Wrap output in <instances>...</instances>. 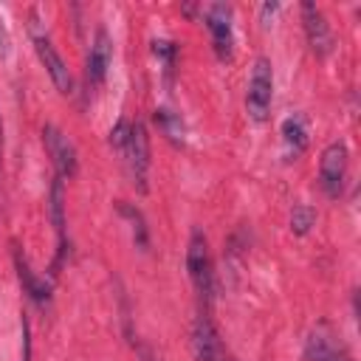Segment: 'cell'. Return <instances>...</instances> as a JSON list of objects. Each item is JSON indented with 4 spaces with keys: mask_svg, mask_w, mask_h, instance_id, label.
<instances>
[{
    "mask_svg": "<svg viewBox=\"0 0 361 361\" xmlns=\"http://www.w3.org/2000/svg\"><path fill=\"white\" fill-rule=\"evenodd\" d=\"M279 135H282V158L285 161H296L307 144H310V127H307V116L305 113H290L282 127H279Z\"/></svg>",
    "mask_w": 361,
    "mask_h": 361,
    "instance_id": "obj_11",
    "label": "cell"
},
{
    "mask_svg": "<svg viewBox=\"0 0 361 361\" xmlns=\"http://www.w3.org/2000/svg\"><path fill=\"white\" fill-rule=\"evenodd\" d=\"M276 8H279V3H265V6H262V17H268V14H274Z\"/></svg>",
    "mask_w": 361,
    "mask_h": 361,
    "instance_id": "obj_20",
    "label": "cell"
},
{
    "mask_svg": "<svg viewBox=\"0 0 361 361\" xmlns=\"http://www.w3.org/2000/svg\"><path fill=\"white\" fill-rule=\"evenodd\" d=\"M0 147H3V127H0Z\"/></svg>",
    "mask_w": 361,
    "mask_h": 361,
    "instance_id": "obj_21",
    "label": "cell"
},
{
    "mask_svg": "<svg viewBox=\"0 0 361 361\" xmlns=\"http://www.w3.org/2000/svg\"><path fill=\"white\" fill-rule=\"evenodd\" d=\"M110 59H113V42H110V34L104 28L96 31L93 42H90V51H87V65H85V79L90 87H99L107 76V68H110Z\"/></svg>",
    "mask_w": 361,
    "mask_h": 361,
    "instance_id": "obj_10",
    "label": "cell"
},
{
    "mask_svg": "<svg viewBox=\"0 0 361 361\" xmlns=\"http://www.w3.org/2000/svg\"><path fill=\"white\" fill-rule=\"evenodd\" d=\"M347 144L344 141H333L324 147L322 161H319V186L327 197H341L344 195V183H347Z\"/></svg>",
    "mask_w": 361,
    "mask_h": 361,
    "instance_id": "obj_4",
    "label": "cell"
},
{
    "mask_svg": "<svg viewBox=\"0 0 361 361\" xmlns=\"http://www.w3.org/2000/svg\"><path fill=\"white\" fill-rule=\"evenodd\" d=\"M192 353H195V361H228V353L223 347V338L209 310H200L192 322Z\"/></svg>",
    "mask_w": 361,
    "mask_h": 361,
    "instance_id": "obj_6",
    "label": "cell"
},
{
    "mask_svg": "<svg viewBox=\"0 0 361 361\" xmlns=\"http://www.w3.org/2000/svg\"><path fill=\"white\" fill-rule=\"evenodd\" d=\"M34 48H37V56H39V62L45 65V71H48L54 87H56L59 93H71V90H73V76H71L65 59L59 56V51L54 48V42H51L48 37L37 34V37H34Z\"/></svg>",
    "mask_w": 361,
    "mask_h": 361,
    "instance_id": "obj_9",
    "label": "cell"
},
{
    "mask_svg": "<svg viewBox=\"0 0 361 361\" xmlns=\"http://www.w3.org/2000/svg\"><path fill=\"white\" fill-rule=\"evenodd\" d=\"M121 155H124V164H127L133 186L144 195L149 189L147 186V175H149V135H147L144 121H130V138H127V147H124Z\"/></svg>",
    "mask_w": 361,
    "mask_h": 361,
    "instance_id": "obj_3",
    "label": "cell"
},
{
    "mask_svg": "<svg viewBox=\"0 0 361 361\" xmlns=\"http://www.w3.org/2000/svg\"><path fill=\"white\" fill-rule=\"evenodd\" d=\"M6 54H8V31H6V25L0 20V56H6Z\"/></svg>",
    "mask_w": 361,
    "mask_h": 361,
    "instance_id": "obj_19",
    "label": "cell"
},
{
    "mask_svg": "<svg viewBox=\"0 0 361 361\" xmlns=\"http://www.w3.org/2000/svg\"><path fill=\"white\" fill-rule=\"evenodd\" d=\"M42 144H45V152L51 155L54 166H56V175L73 178L79 169V155H76V147L71 144V138L56 124H45L42 127Z\"/></svg>",
    "mask_w": 361,
    "mask_h": 361,
    "instance_id": "obj_7",
    "label": "cell"
},
{
    "mask_svg": "<svg viewBox=\"0 0 361 361\" xmlns=\"http://www.w3.org/2000/svg\"><path fill=\"white\" fill-rule=\"evenodd\" d=\"M186 271L189 279L200 296V302H212V290H214V271H212V254H209V240L200 228H192L189 234V245H186Z\"/></svg>",
    "mask_w": 361,
    "mask_h": 361,
    "instance_id": "obj_1",
    "label": "cell"
},
{
    "mask_svg": "<svg viewBox=\"0 0 361 361\" xmlns=\"http://www.w3.org/2000/svg\"><path fill=\"white\" fill-rule=\"evenodd\" d=\"M313 226H316V209L307 206V203L293 206V212H290V231H293L296 237H305Z\"/></svg>",
    "mask_w": 361,
    "mask_h": 361,
    "instance_id": "obj_16",
    "label": "cell"
},
{
    "mask_svg": "<svg viewBox=\"0 0 361 361\" xmlns=\"http://www.w3.org/2000/svg\"><path fill=\"white\" fill-rule=\"evenodd\" d=\"M116 209H118V214H121V217H127V220H130L135 248L147 251V245H149V231H147V220H144L141 209H135V206H133V203H127V200H118V203H116Z\"/></svg>",
    "mask_w": 361,
    "mask_h": 361,
    "instance_id": "obj_15",
    "label": "cell"
},
{
    "mask_svg": "<svg viewBox=\"0 0 361 361\" xmlns=\"http://www.w3.org/2000/svg\"><path fill=\"white\" fill-rule=\"evenodd\" d=\"M14 268H17V276H20V285L25 288V293H28V299L34 302V305H39L42 310L51 305V282L48 279H42V276H37L34 271H31V265H28V259H25V254L14 245Z\"/></svg>",
    "mask_w": 361,
    "mask_h": 361,
    "instance_id": "obj_12",
    "label": "cell"
},
{
    "mask_svg": "<svg viewBox=\"0 0 361 361\" xmlns=\"http://www.w3.org/2000/svg\"><path fill=\"white\" fill-rule=\"evenodd\" d=\"M127 138H130V121H127V118H118V121L113 124V130H110L107 141H110V147H113L116 152H124Z\"/></svg>",
    "mask_w": 361,
    "mask_h": 361,
    "instance_id": "obj_18",
    "label": "cell"
},
{
    "mask_svg": "<svg viewBox=\"0 0 361 361\" xmlns=\"http://www.w3.org/2000/svg\"><path fill=\"white\" fill-rule=\"evenodd\" d=\"M152 118H155V124L161 127V133L172 141V144H183L186 138V127H183V118H180V113H175V110H169V107H155V113H152Z\"/></svg>",
    "mask_w": 361,
    "mask_h": 361,
    "instance_id": "obj_14",
    "label": "cell"
},
{
    "mask_svg": "<svg viewBox=\"0 0 361 361\" xmlns=\"http://www.w3.org/2000/svg\"><path fill=\"white\" fill-rule=\"evenodd\" d=\"M274 102V68L268 56H257L245 90V110L254 121H265Z\"/></svg>",
    "mask_w": 361,
    "mask_h": 361,
    "instance_id": "obj_2",
    "label": "cell"
},
{
    "mask_svg": "<svg viewBox=\"0 0 361 361\" xmlns=\"http://www.w3.org/2000/svg\"><path fill=\"white\" fill-rule=\"evenodd\" d=\"M48 212H51V223H54L56 237H59V251H56V262H54V271H56L62 265V259H65V251H68V240H65V186H62V178L59 175L51 180Z\"/></svg>",
    "mask_w": 361,
    "mask_h": 361,
    "instance_id": "obj_13",
    "label": "cell"
},
{
    "mask_svg": "<svg viewBox=\"0 0 361 361\" xmlns=\"http://www.w3.org/2000/svg\"><path fill=\"white\" fill-rule=\"evenodd\" d=\"M203 20L212 31V48L220 62H228L234 56V23H231V6L228 3H212L203 11Z\"/></svg>",
    "mask_w": 361,
    "mask_h": 361,
    "instance_id": "obj_5",
    "label": "cell"
},
{
    "mask_svg": "<svg viewBox=\"0 0 361 361\" xmlns=\"http://www.w3.org/2000/svg\"><path fill=\"white\" fill-rule=\"evenodd\" d=\"M302 28H305L307 45L316 56H327L333 51V31L316 3H302Z\"/></svg>",
    "mask_w": 361,
    "mask_h": 361,
    "instance_id": "obj_8",
    "label": "cell"
},
{
    "mask_svg": "<svg viewBox=\"0 0 361 361\" xmlns=\"http://www.w3.org/2000/svg\"><path fill=\"white\" fill-rule=\"evenodd\" d=\"M152 54L166 65V73H172V68H175V56H178V45L169 42V39H155V42H152Z\"/></svg>",
    "mask_w": 361,
    "mask_h": 361,
    "instance_id": "obj_17",
    "label": "cell"
}]
</instances>
